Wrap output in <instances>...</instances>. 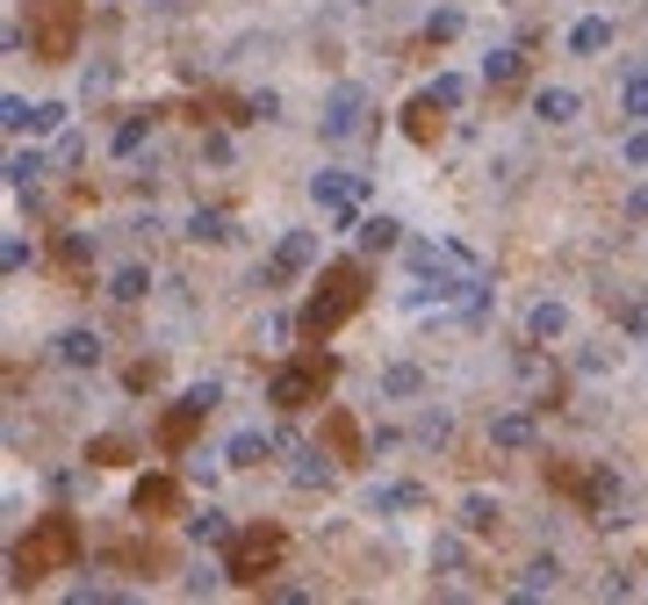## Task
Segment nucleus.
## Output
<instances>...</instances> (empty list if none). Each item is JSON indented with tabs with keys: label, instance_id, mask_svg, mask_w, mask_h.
Segmentation results:
<instances>
[{
	"label": "nucleus",
	"instance_id": "nucleus-1",
	"mask_svg": "<svg viewBox=\"0 0 648 605\" xmlns=\"http://www.w3.org/2000/svg\"><path fill=\"white\" fill-rule=\"evenodd\" d=\"M368 195H375V173H354V166H317L310 173V209H317L332 231H354L368 217Z\"/></svg>",
	"mask_w": 648,
	"mask_h": 605
},
{
	"label": "nucleus",
	"instance_id": "nucleus-2",
	"mask_svg": "<svg viewBox=\"0 0 648 605\" xmlns=\"http://www.w3.org/2000/svg\"><path fill=\"white\" fill-rule=\"evenodd\" d=\"M332 353H303V361H289V368H274V382H267V404H281V411H310V397H317L324 382H332Z\"/></svg>",
	"mask_w": 648,
	"mask_h": 605
},
{
	"label": "nucleus",
	"instance_id": "nucleus-3",
	"mask_svg": "<svg viewBox=\"0 0 648 605\" xmlns=\"http://www.w3.org/2000/svg\"><path fill=\"white\" fill-rule=\"evenodd\" d=\"M360 116H368V86L360 80H339L332 94H324V108H317V138L324 144H346L360 130Z\"/></svg>",
	"mask_w": 648,
	"mask_h": 605
},
{
	"label": "nucleus",
	"instance_id": "nucleus-4",
	"mask_svg": "<svg viewBox=\"0 0 648 605\" xmlns=\"http://www.w3.org/2000/svg\"><path fill=\"white\" fill-rule=\"evenodd\" d=\"M354 303H360V267H332V275H324V303L310 295V311H303V331H310V339H317V331H332V325H339L346 311H354Z\"/></svg>",
	"mask_w": 648,
	"mask_h": 605
},
{
	"label": "nucleus",
	"instance_id": "nucleus-5",
	"mask_svg": "<svg viewBox=\"0 0 648 605\" xmlns=\"http://www.w3.org/2000/svg\"><path fill=\"white\" fill-rule=\"evenodd\" d=\"M360 504H368V519H404L426 504V484H410V476H382V484L360 490Z\"/></svg>",
	"mask_w": 648,
	"mask_h": 605
},
{
	"label": "nucleus",
	"instance_id": "nucleus-6",
	"mask_svg": "<svg viewBox=\"0 0 648 605\" xmlns=\"http://www.w3.org/2000/svg\"><path fill=\"white\" fill-rule=\"evenodd\" d=\"M51 361H58V368H102V361H108V339H102L94 325H66V331L51 339Z\"/></svg>",
	"mask_w": 648,
	"mask_h": 605
},
{
	"label": "nucleus",
	"instance_id": "nucleus-7",
	"mask_svg": "<svg viewBox=\"0 0 648 605\" xmlns=\"http://www.w3.org/2000/svg\"><path fill=\"white\" fill-rule=\"evenodd\" d=\"M354 245H360L368 259H382V253H404V224H396L390 209H368V217L354 224Z\"/></svg>",
	"mask_w": 648,
	"mask_h": 605
},
{
	"label": "nucleus",
	"instance_id": "nucleus-8",
	"mask_svg": "<svg viewBox=\"0 0 648 605\" xmlns=\"http://www.w3.org/2000/svg\"><path fill=\"white\" fill-rule=\"evenodd\" d=\"M324 259V238L317 231H281V238H274V267H281V275H310V267H317Z\"/></svg>",
	"mask_w": 648,
	"mask_h": 605
},
{
	"label": "nucleus",
	"instance_id": "nucleus-9",
	"mask_svg": "<svg viewBox=\"0 0 648 605\" xmlns=\"http://www.w3.org/2000/svg\"><path fill=\"white\" fill-rule=\"evenodd\" d=\"M583 116V94L577 86H533V123H547V130H563V123H577Z\"/></svg>",
	"mask_w": 648,
	"mask_h": 605
},
{
	"label": "nucleus",
	"instance_id": "nucleus-10",
	"mask_svg": "<svg viewBox=\"0 0 648 605\" xmlns=\"http://www.w3.org/2000/svg\"><path fill=\"white\" fill-rule=\"evenodd\" d=\"M274 447H281V440H274L267 426H239L231 440H223V462L231 468H259V462H274Z\"/></svg>",
	"mask_w": 648,
	"mask_h": 605
},
{
	"label": "nucleus",
	"instance_id": "nucleus-11",
	"mask_svg": "<svg viewBox=\"0 0 648 605\" xmlns=\"http://www.w3.org/2000/svg\"><path fill=\"white\" fill-rule=\"evenodd\" d=\"M51 166H58L51 152H36V144H15V152H8V195H36Z\"/></svg>",
	"mask_w": 648,
	"mask_h": 605
},
{
	"label": "nucleus",
	"instance_id": "nucleus-12",
	"mask_svg": "<svg viewBox=\"0 0 648 605\" xmlns=\"http://www.w3.org/2000/svg\"><path fill=\"white\" fill-rule=\"evenodd\" d=\"M375 397H382V404H410V397H426V368H418V361H390V368L375 375Z\"/></svg>",
	"mask_w": 648,
	"mask_h": 605
},
{
	"label": "nucleus",
	"instance_id": "nucleus-13",
	"mask_svg": "<svg viewBox=\"0 0 648 605\" xmlns=\"http://www.w3.org/2000/svg\"><path fill=\"white\" fill-rule=\"evenodd\" d=\"M181 238H188V245H231V238H239V224H231L223 209H202V202H195L188 217H181Z\"/></svg>",
	"mask_w": 648,
	"mask_h": 605
},
{
	"label": "nucleus",
	"instance_id": "nucleus-14",
	"mask_svg": "<svg viewBox=\"0 0 648 605\" xmlns=\"http://www.w3.org/2000/svg\"><path fill=\"white\" fill-rule=\"evenodd\" d=\"M526 339H533V346L569 339V303H563V295H541V303L526 311Z\"/></svg>",
	"mask_w": 648,
	"mask_h": 605
},
{
	"label": "nucleus",
	"instance_id": "nucleus-15",
	"mask_svg": "<svg viewBox=\"0 0 648 605\" xmlns=\"http://www.w3.org/2000/svg\"><path fill=\"white\" fill-rule=\"evenodd\" d=\"M613 15H583V22H569V58H605L613 51Z\"/></svg>",
	"mask_w": 648,
	"mask_h": 605
},
{
	"label": "nucleus",
	"instance_id": "nucleus-16",
	"mask_svg": "<svg viewBox=\"0 0 648 605\" xmlns=\"http://www.w3.org/2000/svg\"><path fill=\"white\" fill-rule=\"evenodd\" d=\"M159 289V275H152V267H144V259H130V267H116V275H108V303H123V311H130V303H144V295H152Z\"/></svg>",
	"mask_w": 648,
	"mask_h": 605
},
{
	"label": "nucleus",
	"instance_id": "nucleus-17",
	"mask_svg": "<svg viewBox=\"0 0 648 605\" xmlns=\"http://www.w3.org/2000/svg\"><path fill=\"white\" fill-rule=\"evenodd\" d=\"M533 432H541V426H533V411H497V418H490V447H497V454H526Z\"/></svg>",
	"mask_w": 648,
	"mask_h": 605
},
{
	"label": "nucleus",
	"instance_id": "nucleus-18",
	"mask_svg": "<svg viewBox=\"0 0 648 605\" xmlns=\"http://www.w3.org/2000/svg\"><path fill=\"white\" fill-rule=\"evenodd\" d=\"M188 540L195 548H223V540H239V526H231L223 504H202V512H188Z\"/></svg>",
	"mask_w": 648,
	"mask_h": 605
},
{
	"label": "nucleus",
	"instance_id": "nucleus-19",
	"mask_svg": "<svg viewBox=\"0 0 648 605\" xmlns=\"http://www.w3.org/2000/svg\"><path fill=\"white\" fill-rule=\"evenodd\" d=\"M497 519H505V504H497L490 490H468V498L454 504V526H468V534H490Z\"/></svg>",
	"mask_w": 648,
	"mask_h": 605
},
{
	"label": "nucleus",
	"instance_id": "nucleus-20",
	"mask_svg": "<svg viewBox=\"0 0 648 605\" xmlns=\"http://www.w3.org/2000/svg\"><path fill=\"white\" fill-rule=\"evenodd\" d=\"M332 476H339V468H332V454L296 447V468H289V484H296V490H332Z\"/></svg>",
	"mask_w": 648,
	"mask_h": 605
},
{
	"label": "nucleus",
	"instance_id": "nucleus-21",
	"mask_svg": "<svg viewBox=\"0 0 648 605\" xmlns=\"http://www.w3.org/2000/svg\"><path fill=\"white\" fill-rule=\"evenodd\" d=\"M274 555H281V540H239V555H231V570H223V577H239V584H259V577L253 570H267V562H274Z\"/></svg>",
	"mask_w": 648,
	"mask_h": 605
},
{
	"label": "nucleus",
	"instance_id": "nucleus-22",
	"mask_svg": "<svg viewBox=\"0 0 648 605\" xmlns=\"http://www.w3.org/2000/svg\"><path fill=\"white\" fill-rule=\"evenodd\" d=\"M555 584H563V562H555V555H533L526 570H519L512 598H541V591H555Z\"/></svg>",
	"mask_w": 648,
	"mask_h": 605
},
{
	"label": "nucleus",
	"instance_id": "nucleus-23",
	"mask_svg": "<svg viewBox=\"0 0 648 605\" xmlns=\"http://www.w3.org/2000/svg\"><path fill=\"white\" fill-rule=\"evenodd\" d=\"M144 144H152V108H144V116H123V123H116V138H108V159H137Z\"/></svg>",
	"mask_w": 648,
	"mask_h": 605
},
{
	"label": "nucleus",
	"instance_id": "nucleus-24",
	"mask_svg": "<svg viewBox=\"0 0 648 605\" xmlns=\"http://www.w3.org/2000/svg\"><path fill=\"white\" fill-rule=\"evenodd\" d=\"M512 80H526V58H519V44H497L483 58V86H512Z\"/></svg>",
	"mask_w": 648,
	"mask_h": 605
},
{
	"label": "nucleus",
	"instance_id": "nucleus-25",
	"mask_svg": "<svg viewBox=\"0 0 648 605\" xmlns=\"http://www.w3.org/2000/svg\"><path fill=\"white\" fill-rule=\"evenodd\" d=\"M426 94H432V108H440V116H461V108H468V80H461V72H432Z\"/></svg>",
	"mask_w": 648,
	"mask_h": 605
},
{
	"label": "nucleus",
	"instance_id": "nucleus-26",
	"mask_svg": "<svg viewBox=\"0 0 648 605\" xmlns=\"http://www.w3.org/2000/svg\"><path fill=\"white\" fill-rule=\"evenodd\" d=\"M620 116L648 123V66H627V80H620Z\"/></svg>",
	"mask_w": 648,
	"mask_h": 605
},
{
	"label": "nucleus",
	"instance_id": "nucleus-27",
	"mask_svg": "<svg viewBox=\"0 0 648 605\" xmlns=\"http://www.w3.org/2000/svg\"><path fill=\"white\" fill-rule=\"evenodd\" d=\"M461 562H468V526H454V534H432V570L454 577Z\"/></svg>",
	"mask_w": 648,
	"mask_h": 605
},
{
	"label": "nucleus",
	"instance_id": "nucleus-28",
	"mask_svg": "<svg viewBox=\"0 0 648 605\" xmlns=\"http://www.w3.org/2000/svg\"><path fill=\"white\" fill-rule=\"evenodd\" d=\"M223 404V382L209 375V382H188V389H181V418H209Z\"/></svg>",
	"mask_w": 648,
	"mask_h": 605
},
{
	"label": "nucleus",
	"instance_id": "nucleus-29",
	"mask_svg": "<svg viewBox=\"0 0 648 605\" xmlns=\"http://www.w3.org/2000/svg\"><path fill=\"white\" fill-rule=\"evenodd\" d=\"M66 123H72V108H66V102H36V108H30V130H22V138H58Z\"/></svg>",
	"mask_w": 648,
	"mask_h": 605
},
{
	"label": "nucleus",
	"instance_id": "nucleus-30",
	"mask_svg": "<svg viewBox=\"0 0 648 605\" xmlns=\"http://www.w3.org/2000/svg\"><path fill=\"white\" fill-rule=\"evenodd\" d=\"M410 440H418V447H447V440H454V411H418Z\"/></svg>",
	"mask_w": 648,
	"mask_h": 605
},
{
	"label": "nucleus",
	"instance_id": "nucleus-31",
	"mask_svg": "<svg viewBox=\"0 0 648 605\" xmlns=\"http://www.w3.org/2000/svg\"><path fill=\"white\" fill-rule=\"evenodd\" d=\"M613 368H620V346H605V339H591V346H583V353H577V375H583V382L613 375Z\"/></svg>",
	"mask_w": 648,
	"mask_h": 605
},
{
	"label": "nucleus",
	"instance_id": "nucleus-32",
	"mask_svg": "<svg viewBox=\"0 0 648 605\" xmlns=\"http://www.w3.org/2000/svg\"><path fill=\"white\" fill-rule=\"evenodd\" d=\"M223 468H231L223 454H188V462H181V476H188L195 490H217V484H223Z\"/></svg>",
	"mask_w": 648,
	"mask_h": 605
},
{
	"label": "nucleus",
	"instance_id": "nucleus-33",
	"mask_svg": "<svg viewBox=\"0 0 648 605\" xmlns=\"http://www.w3.org/2000/svg\"><path fill=\"white\" fill-rule=\"evenodd\" d=\"M461 30H468V15H461V8H432V15H426V44H454Z\"/></svg>",
	"mask_w": 648,
	"mask_h": 605
},
{
	"label": "nucleus",
	"instance_id": "nucleus-34",
	"mask_svg": "<svg viewBox=\"0 0 648 605\" xmlns=\"http://www.w3.org/2000/svg\"><path fill=\"white\" fill-rule=\"evenodd\" d=\"M166 504H173V484H166V476L137 484V512H166Z\"/></svg>",
	"mask_w": 648,
	"mask_h": 605
},
{
	"label": "nucleus",
	"instance_id": "nucleus-35",
	"mask_svg": "<svg viewBox=\"0 0 648 605\" xmlns=\"http://www.w3.org/2000/svg\"><path fill=\"white\" fill-rule=\"evenodd\" d=\"M620 159H627L634 173H648V123H634V130H627V144H620Z\"/></svg>",
	"mask_w": 648,
	"mask_h": 605
},
{
	"label": "nucleus",
	"instance_id": "nucleus-36",
	"mask_svg": "<svg viewBox=\"0 0 648 605\" xmlns=\"http://www.w3.org/2000/svg\"><path fill=\"white\" fill-rule=\"evenodd\" d=\"M30 108H36V102H22V94H8V102H0V123H8V138H22V130H30Z\"/></svg>",
	"mask_w": 648,
	"mask_h": 605
},
{
	"label": "nucleus",
	"instance_id": "nucleus-37",
	"mask_svg": "<svg viewBox=\"0 0 648 605\" xmlns=\"http://www.w3.org/2000/svg\"><path fill=\"white\" fill-rule=\"evenodd\" d=\"M245 108H253L259 123H281V86H253V102H245Z\"/></svg>",
	"mask_w": 648,
	"mask_h": 605
},
{
	"label": "nucleus",
	"instance_id": "nucleus-38",
	"mask_svg": "<svg viewBox=\"0 0 648 605\" xmlns=\"http://www.w3.org/2000/svg\"><path fill=\"white\" fill-rule=\"evenodd\" d=\"M202 159H209V166H231V159H239V144L223 138V130H209V138H202Z\"/></svg>",
	"mask_w": 648,
	"mask_h": 605
},
{
	"label": "nucleus",
	"instance_id": "nucleus-39",
	"mask_svg": "<svg viewBox=\"0 0 648 605\" xmlns=\"http://www.w3.org/2000/svg\"><path fill=\"white\" fill-rule=\"evenodd\" d=\"M289 311H267V317H259V339H267V346H281V339H289Z\"/></svg>",
	"mask_w": 648,
	"mask_h": 605
},
{
	"label": "nucleus",
	"instance_id": "nucleus-40",
	"mask_svg": "<svg viewBox=\"0 0 648 605\" xmlns=\"http://www.w3.org/2000/svg\"><path fill=\"white\" fill-rule=\"evenodd\" d=\"M396 447H404V432H396V426H375V432H368V454H396Z\"/></svg>",
	"mask_w": 648,
	"mask_h": 605
},
{
	"label": "nucleus",
	"instance_id": "nucleus-41",
	"mask_svg": "<svg viewBox=\"0 0 648 605\" xmlns=\"http://www.w3.org/2000/svg\"><path fill=\"white\" fill-rule=\"evenodd\" d=\"M116 86V66H86V80H80V94H108Z\"/></svg>",
	"mask_w": 648,
	"mask_h": 605
},
{
	"label": "nucleus",
	"instance_id": "nucleus-42",
	"mask_svg": "<svg viewBox=\"0 0 648 605\" xmlns=\"http://www.w3.org/2000/svg\"><path fill=\"white\" fill-rule=\"evenodd\" d=\"M0 259H8V275H22V267L36 259V245L30 238H8V253H0Z\"/></svg>",
	"mask_w": 648,
	"mask_h": 605
},
{
	"label": "nucleus",
	"instance_id": "nucleus-43",
	"mask_svg": "<svg viewBox=\"0 0 648 605\" xmlns=\"http://www.w3.org/2000/svg\"><path fill=\"white\" fill-rule=\"evenodd\" d=\"M86 159V138H58V166H80Z\"/></svg>",
	"mask_w": 648,
	"mask_h": 605
},
{
	"label": "nucleus",
	"instance_id": "nucleus-44",
	"mask_svg": "<svg viewBox=\"0 0 648 605\" xmlns=\"http://www.w3.org/2000/svg\"><path fill=\"white\" fill-rule=\"evenodd\" d=\"M627 217H634V224H648V181H641V188L627 195Z\"/></svg>",
	"mask_w": 648,
	"mask_h": 605
},
{
	"label": "nucleus",
	"instance_id": "nucleus-45",
	"mask_svg": "<svg viewBox=\"0 0 648 605\" xmlns=\"http://www.w3.org/2000/svg\"><path fill=\"white\" fill-rule=\"evenodd\" d=\"M627 331H634V339H648V303H634V311H627Z\"/></svg>",
	"mask_w": 648,
	"mask_h": 605
},
{
	"label": "nucleus",
	"instance_id": "nucleus-46",
	"mask_svg": "<svg viewBox=\"0 0 648 605\" xmlns=\"http://www.w3.org/2000/svg\"><path fill=\"white\" fill-rule=\"evenodd\" d=\"M354 8H375V0H354Z\"/></svg>",
	"mask_w": 648,
	"mask_h": 605
}]
</instances>
